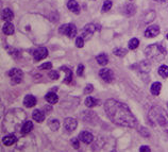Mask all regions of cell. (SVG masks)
<instances>
[{
  "instance_id": "6da1fadb",
  "label": "cell",
  "mask_w": 168,
  "mask_h": 152,
  "mask_svg": "<svg viewBox=\"0 0 168 152\" xmlns=\"http://www.w3.org/2000/svg\"><path fill=\"white\" fill-rule=\"evenodd\" d=\"M104 111L112 123L121 127L134 128L137 124L135 116L127 104L114 99H109L104 102Z\"/></svg>"
},
{
  "instance_id": "7a4b0ae2",
  "label": "cell",
  "mask_w": 168,
  "mask_h": 152,
  "mask_svg": "<svg viewBox=\"0 0 168 152\" xmlns=\"http://www.w3.org/2000/svg\"><path fill=\"white\" fill-rule=\"evenodd\" d=\"M27 115L25 113L24 110L20 109H13L7 114L2 123V127H3L6 132H10V133H15L17 131L21 132V128L24 123H26Z\"/></svg>"
},
{
  "instance_id": "3957f363",
  "label": "cell",
  "mask_w": 168,
  "mask_h": 152,
  "mask_svg": "<svg viewBox=\"0 0 168 152\" xmlns=\"http://www.w3.org/2000/svg\"><path fill=\"white\" fill-rule=\"evenodd\" d=\"M150 123L154 127H160L163 131L168 132V114L160 106H153L148 114Z\"/></svg>"
},
{
  "instance_id": "277c9868",
  "label": "cell",
  "mask_w": 168,
  "mask_h": 152,
  "mask_svg": "<svg viewBox=\"0 0 168 152\" xmlns=\"http://www.w3.org/2000/svg\"><path fill=\"white\" fill-rule=\"evenodd\" d=\"M145 54L148 59L153 60V61H162L165 59L167 54L166 48L162 46L161 44H152L149 45L146 49H145Z\"/></svg>"
},
{
  "instance_id": "5b68a950",
  "label": "cell",
  "mask_w": 168,
  "mask_h": 152,
  "mask_svg": "<svg viewBox=\"0 0 168 152\" xmlns=\"http://www.w3.org/2000/svg\"><path fill=\"white\" fill-rule=\"evenodd\" d=\"M59 31L61 34H64L68 37H74L77 34V28L74 24H65L60 27Z\"/></svg>"
},
{
  "instance_id": "8992f818",
  "label": "cell",
  "mask_w": 168,
  "mask_h": 152,
  "mask_svg": "<svg viewBox=\"0 0 168 152\" xmlns=\"http://www.w3.org/2000/svg\"><path fill=\"white\" fill-rule=\"evenodd\" d=\"M9 76L11 78V82L12 84H18L21 82L22 80V77H24V74L20 69H17V68H14V69H11L9 71Z\"/></svg>"
},
{
  "instance_id": "52a82bcc",
  "label": "cell",
  "mask_w": 168,
  "mask_h": 152,
  "mask_svg": "<svg viewBox=\"0 0 168 152\" xmlns=\"http://www.w3.org/2000/svg\"><path fill=\"white\" fill-rule=\"evenodd\" d=\"M95 31H96V26H95L94 24H89L84 27L83 30H82L81 36L83 37L84 39H89L93 36V34L95 33Z\"/></svg>"
},
{
  "instance_id": "ba28073f",
  "label": "cell",
  "mask_w": 168,
  "mask_h": 152,
  "mask_svg": "<svg viewBox=\"0 0 168 152\" xmlns=\"http://www.w3.org/2000/svg\"><path fill=\"white\" fill-rule=\"evenodd\" d=\"M48 56V50L45 47H41V48H37L36 50L33 52V58L35 61H42V60L46 59Z\"/></svg>"
},
{
  "instance_id": "9c48e42d",
  "label": "cell",
  "mask_w": 168,
  "mask_h": 152,
  "mask_svg": "<svg viewBox=\"0 0 168 152\" xmlns=\"http://www.w3.org/2000/svg\"><path fill=\"white\" fill-rule=\"evenodd\" d=\"M99 76L101 77V79L103 80V81L107 82V83H110V82H112L113 80H114V74H113V71L109 68L101 69V70L99 71Z\"/></svg>"
},
{
  "instance_id": "30bf717a",
  "label": "cell",
  "mask_w": 168,
  "mask_h": 152,
  "mask_svg": "<svg viewBox=\"0 0 168 152\" xmlns=\"http://www.w3.org/2000/svg\"><path fill=\"white\" fill-rule=\"evenodd\" d=\"M78 126V123L75 118H71V117H68L64 120V128L65 130H67V132H72L76 130Z\"/></svg>"
},
{
  "instance_id": "8fae6325",
  "label": "cell",
  "mask_w": 168,
  "mask_h": 152,
  "mask_svg": "<svg viewBox=\"0 0 168 152\" xmlns=\"http://www.w3.org/2000/svg\"><path fill=\"white\" fill-rule=\"evenodd\" d=\"M79 138L81 141H83L84 144H91L94 141V136L91 132L89 131H83L79 134Z\"/></svg>"
},
{
  "instance_id": "7c38bea8",
  "label": "cell",
  "mask_w": 168,
  "mask_h": 152,
  "mask_svg": "<svg viewBox=\"0 0 168 152\" xmlns=\"http://www.w3.org/2000/svg\"><path fill=\"white\" fill-rule=\"evenodd\" d=\"M160 33V27L159 26H150L148 27L145 31V36L146 37H154Z\"/></svg>"
},
{
  "instance_id": "4fadbf2b",
  "label": "cell",
  "mask_w": 168,
  "mask_h": 152,
  "mask_svg": "<svg viewBox=\"0 0 168 152\" xmlns=\"http://www.w3.org/2000/svg\"><path fill=\"white\" fill-rule=\"evenodd\" d=\"M16 141H17V137L15 136L14 133H10L9 135L4 136V137L2 138V143L6 146H12L14 145Z\"/></svg>"
},
{
  "instance_id": "5bb4252c",
  "label": "cell",
  "mask_w": 168,
  "mask_h": 152,
  "mask_svg": "<svg viewBox=\"0 0 168 152\" xmlns=\"http://www.w3.org/2000/svg\"><path fill=\"white\" fill-rule=\"evenodd\" d=\"M24 104L27 108H32V106H34L36 104V98L34 96H32V95H27L24 99Z\"/></svg>"
},
{
  "instance_id": "9a60e30c",
  "label": "cell",
  "mask_w": 168,
  "mask_h": 152,
  "mask_svg": "<svg viewBox=\"0 0 168 152\" xmlns=\"http://www.w3.org/2000/svg\"><path fill=\"white\" fill-rule=\"evenodd\" d=\"M61 70L65 73V79H64V83L69 84L70 82L72 81V71L70 70L68 67L66 66H62L61 67Z\"/></svg>"
},
{
  "instance_id": "2e32d148",
  "label": "cell",
  "mask_w": 168,
  "mask_h": 152,
  "mask_svg": "<svg viewBox=\"0 0 168 152\" xmlns=\"http://www.w3.org/2000/svg\"><path fill=\"white\" fill-rule=\"evenodd\" d=\"M67 7H68L71 12H74V13L76 14L80 13V7L76 0H69L68 3H67Z\"/></svg>"
},
{
  "instance_id": "e0dca14e",
  "label": "cell",
  "mask_w": 168,
  "mask_h": 152,
  "mask_svg": "<svg viewBox=\"0 0 168 152\" xmlns=\"http://www.w3.org/2000/svg\"><path fill=\"white\" fill-rule=\"evenodd\" d=\"M32 117L35 121L37 123H43L45 120V114L43 113L41 110H35V111L32 113Z\"/></svg>"
},
{
  "instance_id": "ac0fdd59",
  "label": "cell",
  "mask_w": 168,
  "mask_h": 152,
  "mask_svg": "<svg viewBox=\"0 0 168 152\" xmlns=\"http://www.w3.org/2000/svg\"><path fill=\"white\" fill-rule=\"evenodd\" d=\"M45 99H46V101L50 104H56L57 100H59L57 95L56 93H53V92H49V93L45 96Z\"/></svg>"
},
{
  "instance_id": "d6986e66",
  "label": "cell",
  "mask_w": 168,
  "mask_h": 152,
  "mask_svg": "<svg viewBox=\"0 0 168 152\" xmlns=\"http://www.w3.org/2000/svg\"><path fill=\"white\" fill-rule=\"evenodd\" d=\"M161 88H162V84L160 82H154L151 85V87H150V92L154 96H159L160 93H161Z\"/></svg>"
},
{
  "instance_id": "ffe728a7",
  "label": "cell",
  "mask_w": 168,
  "mask_h": 152,
  "mask_svg": "<svg viewBox=\"0 0 168 152\" xmlns=\"http://www.w3.org/2000/svg\"><path fill=\"white\" fill-rule=\"evenodd\" d=\"M1 17H2V19H3V20L10 21V20H12V19H13L14 14H13V12H12L10 9H4L3 11H2Z\"/></svg>"
},
{
  "instance_id": "44dd1931",
  "label": "cell",
  "mask_w": 168,
  "mask_h": 152,
  "mask_svg": "<svg viewBox=\"0 0 168 152\" xmlns=\"http://www.w3.org/2000/svg\"><path fill=\"white\" fill-rule=\"evenodd\" d=\"M2 31H3V33L7 34V35H12V34L14 33V26L11 22L7 21V24H4L3 28H2Z\"/></svg>"
},
{
  "instance_id": "7402d4cb",
  "label": "cell",
  "mask_w": 168,
  "mask_h": 152,
  "mask_svg": "<svg viewBox=\"0 0 168 152\" xmlns=\"http://www.w3.org/2000/svg\"><path fill=\"white\" fill-rule=\"evenodd\" d=\"M32 129H33V123H32V121L26 120V123H24V126H22V128H21V133L28 134L31 132Z\"/></svg>"
},
{
  "instance_id": "603a6c76",
  "label": "cell",
  "mask_w": 168,
  "mask_h": 152,
  "mask_svg": "<svg viewBox=\"0 0 168 152\" xmlns=\"http://www.w3.org/2000/svg\"><path fill=\"white\" fill-rule=\"evenodd\" d=\"M48 127H49L50 129H51L52 131L59 130V128H60L59 120H57V119H53V118L49 119V120H48Z\"/></svg>"
},
{
  "instance_id": "cb8c5ba5",
  "label": "cell",
  "mask_w": 168,
  "mask_h": 152,
  "mask_svg": "<svg viewBox=\"0 0 168 152\" xmlns=\"http://www.w3.org/2000/svg\"><path fill=\"white\" fill-rule=\"evenodd\" d=\"M96 59H97V62H98V64H100V65H102V66L107 65V64L109 63V58H107V54H104V53L99 54V56H97Z\"/></svg>"
},
{
  "instance_id": "d4e9b609",
  "label": "cell",
  "mask_w": 168,
  "mask_h": 152,
  "mask_svg": "<svg viewBox=\"0 0 168 152\" xmlns=\"http://www.w3.org/2000/svg\"><path fill=\"white\" fill-rule=\"evenodd\" d=\"M97 103H98V101L95 98H93V97H87V98L85 99V105H86L87 108H93V106L97 105Z\"/></svg>"
},
{
  "instance_id": "484cf974",
  "label": "cell",
  "mask_w": 168,
  "mask_h": 152,
  "mask_svg": "<svg viewBox=\"0 0 168 152\" xmlns=\"http://www.w3.org/2000/svg\"><path fill=\"white\" fill-rule=\"evenodd\" d=\"M159 74L162 77V78L166 79L167 77H168V66H166V65L160 66V68H159Z\"/></svg>"
},
{
  "instance_id": "4316f807",
  "label": "cell",
  "mask_w": 168,
  "mask_h": 152,
  "mask_svg": "<svg viewBox=\"0 0 168 152\" xmlns=\"http://www.w3.org/2000/svg\"><path fill=\"white\" fill-rule=\"evenodd\" d=\"M139 45V41L137 38H132L131 41L129 42V48L131 49V50H133V49H136L137 47H138Z\"/></svg>"
},
{
  "instance_id": "83f0119b",
  "label": "cell",
  "mask_w": 168,
  "mask_h": 152,
  "mask_svg": "<svg viewBox=\"0 0 168 152\" xmlns=\"http://www.w3.org/2000/svg\"><path fill=\"white\" fill-rule=\"evenodd\" d=\"M113 52H114V54L117 56H126L127 50L125 48H116V49H114Z\"/></svg>"
},
{
  "instance_id": "f1b7e54d",
  "label": "cell",
  "mask_w": 168,
  "mask_h": 152,
  "mask_svg": "<svg viewBox=\"0 0 168 152\" xmlns=\"http://www.w3.org/2000/svg\"><path fill=\"white\" fill-rule=\"evenodd\" d=\"M112 7V1L111 0H105L103 6H102V12H107L110 11Z\"/></svg>"
},
{
  "instance_id": "f546056e",
  "label": "cell",
  "mask_w": 168,
  "mask_h": 152,
  "mask_svg": "<svg viewBox=\"0 0 168 152\" xmlns=\"http://www.w3.org/2000/svg\"><path fill=\"white\" fill-rule=\"evenodd\" d=\"M154 18H155L154 11H150V12H148V15H147L146 19H145V22H150V21L153 20Z\"/></svg>"
},
{
  "instance_id": "4dcf8cb0",
  "label": "cell",
  "mask_w": 168,
  "mask_h": 152,
  "mask_svg": "<svg viewBox=\"0 0 168 152\" xmlns=\"http://www.w3.org/2000/svg\"><path fill=\"white\" fill-rule=\"evenodd\" d=\"M76 46L78 48H82L84 46V38L82 36H79L76 38Z\"/></svg>"
},
{
  "instance_id": "1f68e13d",
  "label": "cell",
  "mask_w": 168,
  "mask_h": 152,
  "mask_svg": "<svg viewBox=\"0 0 168 152\" xmlns=\"http://www.w3.org/2000/svg\"><path fill=\"white\" fill-rule=\"evenodd\" d=\"M49 77H50V79H52V80H57L59 79V73H57V70H51L49 73Z\"/></svg>"
},
{
  "instance_id": "d6a6232c",
  "label": "cell",
  "mask_w": 168,
  "mask_h": 152,
  "mask_svg": "<svg viewBox=\"0 0 168 152\" xmlns=\"http://www.w3.org/2000/svg\"><path fill=\"white\" fill-rule=\"evenodd\" d=\"M71 145H72V147H74L75 149H79L80 148V143H79V139L78 138H72L71 139Z\"/></svg>"
},
{
  "instance_id": "836d02e7",
  "label": "cell",
  "mask_w": 168,
  "mask_h": 152,
  "mask_svg": "<svg viewBox=\"0 0 168 152\" xmlns=\"http://www.w3.org/2000/svg\"><path fill=\"white\" fill-rule=\"evenodd\" d=\"M52 68V64L50 63V62H47V63L43 64V65L39 66V69H51Z\"/></svg>"
},
{
  "instance_id": "e575fe53",
  "label": "cell",
  "mask_w": 168,
  "mask_h": 152,
  "mask_svg": "<svg viewBox=\"0 0 168 152\" xmlns=\"http://www.w3.org/2000/svg\"><path fill=\"white\" fill-rule=\"evenodd\" d=\"M93 91H94V87H93L92 84H89V85H86V87H85L84 93L85 94H91Z\"/></svg>"
},
{
  "instance_id": "d590c367",
  "label": "cell",
  "mask_w": 168,
  "mask_h": 152,
  "mask_svg": "<svg viewBox=\"0 0 168 152\" xmlns=\"http://www.w3.org/2000/svg\"><path fill=\"white\" fill-rule=\"evenodd\" d=\"M83 70H84V66L82 65V64H80V65L78 66V70H77L78 76H82V74H83Z\"/></svg>"
},
{
  "instance_id": "8d00e7d4",
  "label": "cell",
  "mask_w": 168,
  "mask_h": 152,
  "mask_svg": "<svg viewBox=\"0 0 168 152\" xmlns=\"http://www.w3.org/2000/svg\"><path fill=\"white\" fill-rule=\"evenodd\" d=\"M139 151L140 152H149L150 151V148L148 146H143L139 148Z\"/></svg>"
},
{
  "instance_id": "74e56055",
  "label": "cell",
  "mask_w": 168,
  "mask_h": 152,
  "mask_svg": "<svg viewBox=\"0 0 168 152\" xmlns=\"http://www.w3.org/2000/svg\"><path fill=\"white\" fill-rule=\"evenodd\" d=\"M157 1H160V2H167L168 0H157Z\"/></svg>"
},
{
  "instance_id": "f35d334b",
  "label": "cell",
  "mask_w": 168,
  "mask_h": 152,
  "mask_svg": "<svg viewBox=\"0 0 168 152\" xmlns=\"http://www.w3.org/2000/svg\"><path fill=\"white\" fill-rule=\"evenodd\" d=\"M166 38L168 39V33H167V35H166Z\"/></svg>"
},
{
  "instance_id": "ab89813d",
  "label": "cell",
  "mask_w": 168,
  "mask_h": 152,
  "mask_svg": "<svg viewBox=\"0 0 168 152\" xmlns=\"http://www.w3.org/2000/svg\"><path fill=\"white\" fill-rule=\"evenodd\" d=\"M130 1H132V0H130Z\"/></svg>"
},
{
  "instance_id": "60d3db41",
  "label": "cell",
  "mask_w": 168,
  "mask_h": 152,
  "mask_svg": "<svg viewBox=\"0 0 168 152\" xmlns=\"http://www.w3.org/2000/svg\"><path fill=\"white\" fill-rule=\"evenodd\" d=\"M167 106H168V104H167Z\"/></svg>"
}]
</instances>
